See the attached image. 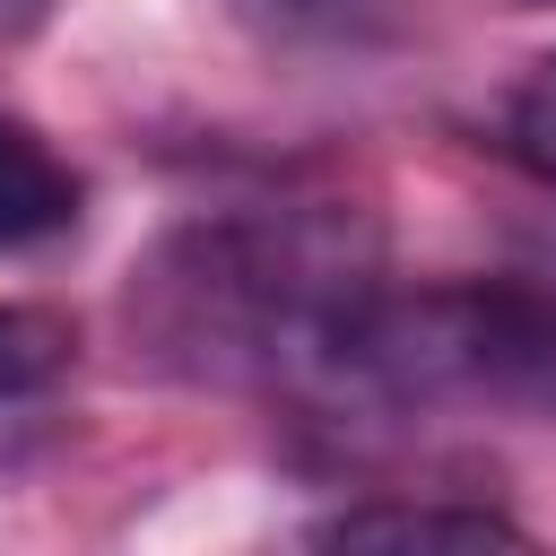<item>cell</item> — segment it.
Instances as JSON below:
<instances>
[{
    "instance_id": "obj_3",
    "label": "cell",
    "mask_w": 556,
    "mask_h": 556,
    "mask_svg": "<svg viewBox=\"0 0 556 556\" xmlns=\"http://www.w3.org/2000/svg\"><path fill=\"white\" fill-rule=\"evenodd\" d=\"M321 547H530V530L495 504H443V495H365L313 521Z\"/></svg>"
},
{
    "instance_id": "obj_6",
    "label": "cell",
    "mask_w": 556,
    "mask_h": 556,
    "mask_svg": "<svg viewBox=\"0 0 556 556\" xmlns=\"http://www.w3.org/2000/svg\"><path fill=\"white\" fill-rule=\"evenodd\" d=\"M495 139H504V156H513L521 174H539V182L556 191V52L513 78V96H504V113H495Z\"/></svg>"
},
{
    "instance_id": "obj_2",
    "label": "cell",
    "mask_w": 556,
    "mask_h": 556,
    "mask_svg": "<svg viewBox=\"0 0 556 556\" xmlns=\"http://www.w3.org/2000/svg\"><path fill=\"white\" fill-rule=\"evenodd\" d=\"M321 400L348 417H556V287H374Z\"/></svg>"
},
{
    "instance_id": "obj_4",
    "label": "cell",
    "mask_w": 556,
    "mask_h": 556,
    "mask_svg": "<svg viewBox=\"0 0 556 556\" xmlns=\"http://www.w3.org/2000/svg\"><path fill=\"white\" fill-rule=\"evenodd\" d=\"M78 200H87L78 165H70L26 113L0 104V252H26V243L70 235V226H78Z\"/></svg>"
},
{
    "instance_id": "obj_1",
    "label": "cell",
    "mask_w": 556,
    "mask_h": 556,
    "mask_svg": "<svg viewBox=\"0 0 556 556\" xmlns=\"http://www.w3.org/2000/svg\"><path fill=\"white\" fill-rule=\"evenodd\" d=\"M374 287L382 243L356 208H217L130 261L122 321L165 382L321 400Z\"/></svg>"
},
{
    "instance_id": "obj_5",
    "label": "cell",
    "mask_w": 556,
    "mask_h": 556,
    "mask_svg": "<svg viewBox=\"0 0 556 556\" xmlns=\"http://www.w3.org/2000/svg\"><path fill=\"white\" fill-rule=\"evenodd\" d=\"M78 365V321L52 304H0V408L52 391Z\"/></svg>"
},
{
    "instance_id": "obj_8",
    "label": "cell",
    "mask_w": 556,
    "mask_h": 556,
    "mask_svg": "<svg viewBox=\"0 0 556 556\" xmlns=\"http://www.w3.org/2000/svg\"><path fill=\"white\" fill-rule=\"evenodd\" d=\"M504 9H556V0H504Z\"/></svg>"
},
{
    "instance_id": "obj_7",
    "label": "cell",
    "mask_w": 556,
    "mask_h": 556,
    "mask_svg": "<svg viewBox=\"0 0 556 556\" xmlns=\"http://www.w3.org/2000/svg\"><path fill=\"white\" fill-rule=\"evenodd\" d=\"M269 35H304V43H365L400 17V0H243Z\"/></svg>"
}]
</instances>
